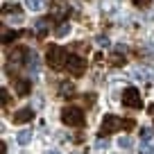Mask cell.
I'll use <instances>...</instances> for the list:
<instances>
[{"instance_id": "cell-1", "label": "cell", "mask_w": 154, "mask_h": 154, "mask_svg": "<svg viewBox=\"0 0 154 154\" xmlns=\"http://www.w3.org/2000/svg\"><path fill=\"white\" fill-rule=\"evenodd\" d=\"M131 127H134V120H125V118H120V116L106 113L104 120H102L100 134H102V138H104V136L113 134V131H118V129H131Z\"/></svg>"}, {"instance_id": "cell-2", "label": "cell", "mask_w": 154, "mask_h": 154, "mask_svg": "<svg viewBox=\"0 0 154 154\" xmlns=\"http://www.w3.org/2000/svg\"><path fill=\"white\" fill-rule=\"evenodd\" d=\"M68 59H70V54H68L66 48H61V45H52V48H48L45 61H48V66L52 68V70H63V68L68 66Z\"/></svg>"}, {"instance_id": "cell-3", "label": "cell", "mask_w": 154, "mask_h": 154, "mask_svg": "<svg viewBox=\"0 0 154 154\" xmlns=\"http://www.w3.org/2000/svg\"><path fill=\"white\" fill-rule=\"evenodd\" d=\"M61 122L68 127H84L86 118H84V111L79 106H63L61 109Z\"/></svg>"}, {"instance_id": "cell-4", "label": "cell", "mask_w": 154, "mask_h": 154, "mask_svg": "<svg viewBox=\"0 0 154 154\" xmlns=\"http://www.w3.org/2000/svg\"><path fill=\"white\" fill-rule=\"evenodd\" d=\"M122 104L129 106V109H140V106H143V97H140L138 88H134V86L125 88V93H122Z\"/></svg>"}, {"instance_id": "cell-5", "label": "cell", "mask_w": 154, "mask_h": 154, "mask_svg": "<svg viewBox=\"0 0 154 154\" xmlns=\"http://www.w3.org/2000/svg\"><path fill=\"white\" fill-rule=\"evenodd\" d=\"M66 70L70 72L72 77H82V75H84V70H86V61H84L82 57H77V54H70Z\"/></svg>"}, {"instance_id": "cell-6", "label": "cell", "mask_w": 154, "mask_h": 154, "mask_svg": "<svg viewBox=\"0 0 154 154\" xmlns=\"http://www.w3.org/2000/svg\"><path fill=\"white\" fill-rule=\"evenodd\" d=\"M34 118V111L29 109V106H25V109H18L14 116H11V120L16 122V125H25V122H29Z\"/></svg>"}, {"instance_id": "cell-7", "label": "cell", "mask_w": 154, "mask_h": 154, "mask_svg": "<svg viewBox=\"0 0 154 154\" xmlns=\"http://www.w3.org/2000/svg\"><path fill=\"white\" fill-rule=\"evenodd\" d=\"M14 86H16V95L18 97H27L29 91H32V82L29 79H14Z\"/></svg>"}, {"instance_id": "cell-8", "label": "cell", "mask_w": 154, "mask_h": 154, "mask_svg": "<svg viewBox=\"0 0 154 154\" xmlns=\"http://www.w3.org/2000/svg\"><path fill=\"white\" fill-rule=\"evenodd\" d=\"M59 97H63V100H68V97L75 95V84L68 82V79H63V82H59Z\"/></svg>"}, {"instance_id": "cell-9", "label": "cell", "mask_w": 154, "mask_h": 154, "mask_svg": "<svg viewBox=\"0 0 154 154\" xmlns=\"http://www.w3.org/2000/svg\"><path fill=\"white\" fill-rule=\"evenodd\" d=\"M27 52H29L27 48H14L9 52V61L11 63H25L27 61Z\"/></svg>"}, {"instance_id": "cell-10", "label": "cell", "mask_w": 154, "mask_h": 154, "mask_svg": "<svg viewBox=\"0 0 154 154\" xmlns=\"http://www.w3.org/2000/svg\"><path fill=\"white\" fill-rule=\"evenodd\" d=\"M48 32H50V18H38L36 23H34V34H36L38 38H43Z\"/></svg>"}, {"instance_id": "cell-11", "label": "cell", "mask_w": 154, "mask_h": 154, "mask_svg": "<svg viewBox=\"0 0 154 154\" xmlns=\"http://www.w3.org/2000/svg\"><path fill=\"white\" fill-rule=\"evenodd\" d=\"M66 14H68V7H66V5H61V2H59V5H52V11H50V20L57 18V20H61V23H63Z\"/></svg>"}, {"instance_id": "cell-12", "label": "cell", "mask_w": 154, "mask_h": 154, "mask_svg": "<svg viewBox=\"0 0 154 154\" xmlns=\"http://www.w3.org/2000/svg\"><path fill=\"white\" fill-rule=\"evenodd\" d=\"M2 11H5L7 16H11V20H23V11H20L18 5H5Z\"/></svg>"}, {"instance_id": "cell-13", "label": "cell", "mask_w": 154, "mask_h": 154, "mask_svg": "<svg viewBox=\"0 0 154 154\" xmlns=\"http://www.w3.org/2000/svg\"><path fill=\"white\" fill-rule=\"evenodd\" d=\"M25 66H27L29 72H36L38 70V57H36V52H32V50L27 52V61H25Z\"/></svg>"}, {"instance_id": "cell-14", "label": "cell", "mask_w": 154, "mask_h": 154, "mask_svg": "<svg viewBox=\"0 0 154 154\" xmlns=\"http://www.w3.org/2000/svg\"><path fill=\"white\" fill-rule=\"evenodd\" d=\"M23 36V32H11V29H5L2 32V43H11V41H16V38Z\"/></svg>"}, {"instance_id": "cell-15", "label": "cell", "mask_w": 154, "mask_h": 154, "mask_svg": "<svg viewBox=\"0 0 154 154\" xmlns=\"http://www.w3.org/2000/svg\"><path fill=\"white\" fill-rule=\"evenodd\" d=\"M68 32H70V23H68V20L59 23V25H57V29H54V34H57V36H66Z\"/></svg>"}, {"instance_id": "cell-16", "label": "cell", "mask_w": 154, "mask_h": 154, "mask_svg": "<svg viewBox=\"0 0 154 154\" xmlns=\"http://www.w3.org/2000/svg\"><path fill=\"white\" fill-rule=\"evenodd\" d=\"M25 5H27L32 11H41L43 9V0H25Z\"/></svg>"}, {"instance_id": "cell-17", "label": "cell", "mask_w": 154, "mask_h": 154, "mask_svg": "<svg viewBox=\"0 0 154 154\" xmlns=\"http://www.w3.org/2000/svg\"><path fill=\"white\" fill-rule=\"evenodd\" d=\"M29 140H32V131H27V129H25V131H18V143H20V145H27Z\"/></svg>"}, {"instance_id": "cell-18", "label": "cell", "mask_w": 154, "mask_h": 154, "mask_svg": "<svg viewBox=\"0 0 154 154\" xmlns=\"http://www.w3.org/2000/svg\"><path fill=\"white\" fill-rule=\"evenodd\" d=\"M118 147L129 149L131 147V138H129V136H120V138H118Z\"/></svg>"}, {"instance_id": "cell-19", "label": "cell", "mask_w": 154, "mask_h": 154, "mask_svg": "<svg viewBox=\"0 0 154 154\" xmlns=\"http://www.w3.org/2000/svg\"><path fill=\"white\" fill-rule=\"evenodd\" d=\"M0 100H2V106H7V104H9V91H7L5 86L0 88Z\"/></svg>"}, {"instance_id": "cell-20", "label": "cell", "mask_w": 154, "mask_h": 154, "mask_svg": "<svg viewBox=\"0 0 154 154\" xmlns=\"http://www.w3.org/2000/svg\"><path fill=\"white\" fill-rule=\"evenodd\" d=\"M140 138H143V143H147V140L152 138V129H149V127H143V129H140Z\"/></svg>"}, {"instance_id": "cell-21", "label": "cell", "mask_w": 154, "mask_h": 154, "mask_svg": "<svg viewBox=\"0 0 154 154\" xmlns=\"http://www.w3.org/2000/svg\"><path fill=\"white\" fill-rule=\"evenodd\" d=\"M136 75H140V77H145V79H149L154 72L149 70V68H138V70H136Z\"/></svg>"}, {"instance_id": "cell-22", "label": "cell", "mask_w": 154, "mask_h": 154, "mask_svg": "<svg viewBox=\"0 0 154 154\" xmlns=\"http://www.w3.org/2000/svg\"><path fill=\"white\" fill-rule=\"evenodd\" d=\"M131 2H134L136 7H149L152 5V0H131Z\"/></svg>"}, {"instance_id": "cell-23", "label": "cell", "mask_w": 154, "mask_h": 154, "mask_svg": "<svg viewBox=\"0 0 154 154\" xmlns=\"http://www.w3.org/2000/svg\"><path fill=\"white\" fill-rule=\"evenodd\" d=\"M97 147H100V149L109 147V138H100V140H97Z\"/></svg>"}, {"instance_id": "cell-24", "label": "cell", "mask_w": 154, "mask_h": 154, "mask_svg": "<svg viewBox=\"0 0 154 154\" xmlns=\"http://www.w3.org/2000/svg\"><path fill=\"white\" fill-rule=\"evenodd\" d=\"M97 45H102V48H106V45H109V38H104V36H97Z\"/></svg>"}, {"instance_id": "cell-25", "label": "cell", "mask_w": 154, "mask_h": 154, "mask_svg": "<svg viewBox=\"0 0 154 154\" xmlns=\"http://www.w3.org/2000/svg\"><path fill=\"white\" fill-rule=\"evenodd\" d=\"M116 52H118V54H122V52H127V45H122V43H118V45H116Z\"/></svg>"}, {"instance_id": "cell-26", "label": "cell", "mask_w": 154, "mask_h": 154, "mask_svg": "<svg viewBox=\"0 0 154 154\" xmlns=\"http://www.w3.org/2000/svg\"><path fill=\"white\" fill-rule=\"evenodd\" d=\"M84 102H86V104H93V102H95V95H93V93L91 95H84Z\"/></svg>"}, {"instance_id": "cell-27", "label": "cell", "mask_w": 154, "mask_h": 154, "mask_svg": "<svg viewBox=\"0 0 154 154\" xmlns=\"http://www.w3.org/2000/svg\"><path fill=\"white\" fill-rule=\"evenodd\" d=\"M0 149H2V152H0V154H7V143H5V140H2V145H0Z\"/></svg>"}, {"instance_id": "cell-28", "label": "cell", "mask_w": 154, "mask_h": 154, "mask_svg": "<svg viewBox=\"0 0 154 154\" xmlns=\"http://www.w3.org/2000/svg\"><path fill=\"white\" fill-rule=\"evenodd\" d=\"M147 111H149V113H154V104H149V106H147Z\"/></svg>"}, {"instance_id": "cell-29", "label": "cell", "mask_w": 154, "mask_h": 154, "mask_svg": "<svg viewBox=\"0 0 154 154\" xmlns=\"http://www.w3.org/2000/svg\"><path fill=\"white\" fill-rule=\"evenodd\" d=\"M50 154H61V152H57V149H52V152H50Z\"/></svg>"}, {"instance_id": "cell-30", "label": "cell", "mask_w": 154, "mask_h": 154, "mask_svg": "<svg viewBox=\"0 0 154 154\" xmlns=\"http://www.w3.org/2000/svg\"><path fill=\"white\" fill-rule=\"evenodd\" d=\"M152 54H154V48H152Z\"/></svg>"}]
</instances>
